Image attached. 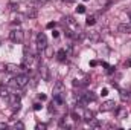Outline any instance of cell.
I'll return each instance as SVG.
<instances>
[{
	"label": "cell",
	"instance_id": "23",
	"mask_svg": "<svg viewBox=\"0 0 131 130\" xmlns=\"http://www.w3.org/2000/svg\"><path fill=\"white\" fill-rule=\"evenodd\" d=\"M40 99H41V101H46V99H47V97H46L44 94H41V95H40Z\"/></svg>",
	"mask_w": 131,
	"mask_h": 130
},
{
	"label": "cell",
	"instance_id": "10",
	"mask_svg": "<svg viewBox=\"0 0 131 130\" xmlns=\"http://www.w3.org/2000/svg\"><path fill=\"white\" fill-rule=\"evenodd\" d=\"M121 98L125 101L130 98V89H121Z\"/></svg>",
	"mask_w": 131,
	"mask_h": 130
},
{
	"label": "cell",
	"instance_id": "19",
	"mask_svg": "<svg viewBox=\"0 0 131 130\" xmlns=\"http://www.w3.org/2000/svg\"><path fill=\"white\" fill-rule=\"evenodd\" d=\"M15 129H25V124L23 123H15Z\"/></svg>",
	"mask_w": 131,
	"mask_h": 130
},
{
	"label": "cell",
	"instance_id": "8",
	"mask_svg": "<svg viewBox=\"0 0 131 130\" xmlns=\"http://www.w3.org/2000/svg\"><path fill=\"white\" fill-rule=\"evenodd\" d=\"M5 67H6V70H8L9 73H17V72H18V66L17 64H6Z\"/></svg>",
	"mask_w": 131,
	"mask_h": 130
},
{
	"label": "cell",
	"instance_id": "21",
	"mask_svg": "<svg viewBox=\"0 0 131 130\" xmlns=\"http://www.w3.org/2000/svg\"><path fill=\"white\" fill-rule=\"evenodd\" d=\"M125 115H127V110H124V109H122V110L119 112V116L122 118V116H125Z\"/></svg>",
	"mask_w": 131,
	"mask_h": 130
},
{
	"label": "cell",
	"instance_id": "17",
	"mask_svg": "<svg viewBox=\"0 0 131 130\" xmlns=\"http://www.w3.org/2000/svg\"><path fill=\"white\" fill-rule=\"evenodd\" d=\"M89 37H90L93 41H98V40H99V34H98V32H92L90 35H89Z\"/></svg>",
	"mask_w": 131,
	"mask_h": 130
},
{
	"label": "cell",
	"instance_id": "9",
	"mask_svg": "<svg viewBox=\"0 0 131 130\" xmlns=\"http://www.w3.org/2000/svg\"><path fill=\"white\" fill-rule=\"evenodd\" d=\"M84 119H85L87 123H90L92 119H95V115H93V112H90V110H85V113H84Z\"/></svg>",
	"mask_w": 131,
	"mask_h": 130
},
{
	"label": "cell",
	"instance_id": "29",
	"mask_svg": "<svg viewBox=\"0 0 131 130\" xmlns=\"http://www.w3.org/2000/svg\"><path fill=\"white\" fill-rule=\"evenodd\" d=\"M6 127H8V126H6L5 123H0V129H6Z\"/></svg>",
	"mask_w": 131,
	"mask_h": 130
},
{
	"label": "cell",
	"instance_id": "34",
	"mask_svg": "<svg viewBox=\"0 0 131 130\" xmlns=\"http://www.w3.org/2000/svg\"><path fill=\"white\" fill-rule=\"evenodd\" d=\"M84 2H87V0H84Z\"/></svg>",
	"mask_w": 131,
	"mask_h": 130
},
{
	"label": "cell",
	"instance_id": "2",
	"mask_svg": "<svg viewBox=\"0 0 131 130\" xmlns=\"http://www.w3.org/2000/svg\"><path fill=\"white\" fill-rule=\"evenodd\" d=\"M9 38H11L14 43H21L23 38H25V34H23V31H20V29H12V31L9 32Z\"/></svg>",
	"mask_w": 131,
	"mask_h": 130
},
{
	"label": "cell",
	"instance_id": "14",
	"mask_svg": "<svg viewBox=\"0 0 131 130\" xmlns=\"http://www.w3.org/2000/svg\"><path fill=\"white\" fill-rule=\"evenodd\" d=\"M26 15H28L29 18H34V17H37V11H35V9H28Z\"/></svg>",
	"mask_w": 131,
	"mask_h": 130
},
{
	"label": "cell",
	"instance_id": "6",
	"mask_svg": "<svg viewBox=\"0 0 131 130\" xmlns=\"http://www.w3.org/2000/svg\"><path fill=\"white\" fill-rule=\"evenodd\" d=\"M9 104L14 107V109H20V99H18V97H15V95H9Z\"/></svg>",
	"mask_w": 131,
	"mask_h": 130
},
{
	"label": "cell",
	"instance_id": "33",
	"mask_svg": "<svg viewBox=\"0 0 131 130\" xmlns=\"http://www.w3.org/2000/svg\"><path fill=\"white\" fill-rule=\"evenodd\" d=\"M130 20H131V12H130Z\"/></svg>",
	"mask_w": 131,
	"mask_h": 130
},
{
	"label": "cell",
	"instance_id": "22",
	"mask_svg": "<svg viewBox=\"0 0 131 130\" xmlns=\"http://www.w3.org/2000/svg\"><path fill=\"white\" fill-rule=\"evenodd\" d=\"M37 129H46V124H37Z\"/></svg>",
	"mask_w": 131,
	"mask_h": 130
},
{
	"label": "cell",
	"instance_id": "28",
	"mask_svg": "<svg viewBox=\"0 0 131 130\" xmlns=\"http://www.w3.org/2000/svg\"><path fill=\"white\" fill-rule=\"evenodd\" d=\"M96 64H98V61H95V60H93V61H90V66H92V67H95Z\"/></svg>",
	"mask_w": 131,
	"mask_h": 130
},
{
	"label": "cell",
	"instance_id": "13",
	"mask_svg": "<svg viewBox=\"0 0 131 130\" xmlns=\"http://www.w3.org/2000/svg\"><path fill=\"white\" fill-rule=\"evenodd\" d=\"M89 26H92V25H95L96 23V17L95 15H90V17H87V22H85Z\"/></svg>",
	"mask_w": 131,
	"mask_h": 130
},
{
	"label": "cell",
	"instance_id": "11",
	"mask_svg": "<svg viewBox=\"0 0 131 130\" xmlns=\"http://www.w3.org/2000/svg\"><path fill=\"white\" fill-rule=\"evenodd\" d=\"M40 73L43 75V78H44V80H47V67H46L44 64L40 66Z\"/></svg>",
	"mask_w": 131,
	"mask_h": 130
},
{
	"label": "cell",
	"instance_id": "18",
	"mask_svg": "<svg viewBox=\"0 0 131 130\" xmlns=\"http://www.w3.org/2000/svg\"><path fill=\"white\" fill-rule=\"evenodd\" d=\"M101 95H102V97H107V95H108V89H107V87H104V89L101 90Z\"/></svg>",
	"mask_w": 131,
	"mask_h": 130
},
{
	"label": "cell",
	"instance_id": "7",
	"mask_svg": "<svg viewBox=\"0 0 131 130\" xmlns=\"http://www.w3.org/2000/svg\"><path fill=\"white\" fill-rule=\"evenodd\" d=\"M63 89H64L63 83H61V81H58V83L55 84V90H53V95H60V94L63 92Z\"/></svg>",
	"mask_w": 131,
	"mask_h": 130
},
{
	"label": "cell",
	"instance_id": "16",
	"mask_svg": "<svg viewBox=\"0 0 131 130\" xmlns=\"http://www.w3.org/2000/svg\"><path fill=\"white\" fill-rule=\"evenodd\" d=\"M76 11H78V14H84V12H85V6H84V5H78Z\"/></svg>",
	"mask_w": 131,
	"mask_h": 130
},
{
	"label": "cell",
	"instance_id": "5",
	"mask_svg": "<svg viewBox=\"0 0 131 130\" xmlns=\"http://www.w3.org/2000/svg\"><path fill=\"white\" fill-rule=\"evenodd\" d=\"M117 31L122 34H131V23H122V25H119Z\"/></svg>",
	"mask_w": 131,
	"mask_h": 130
},
{
	"label": "cell",
	"instance_id": "32",
	"mask_svg": "<svg viewBox=\"0 0 131 130\" xmlns=\"http://www.w3.org/2000/svg\"><path fill=\"white\" fill-rule=\"evenodd\" d=\"M101 3H108V0H99Z\"/></svg>",
	"mask_w": 131,
	"mask_h": 130
},
{
	"label": "cell",
	"instance_id": "25",
	"mask_svg": "<svg viewBox=\"0 0 131 130\" xmlns=\"http://www.w3.org/2000/svg\"><path fill=\"white\" fill-rule=\"evenodd\" d=\"M53 26H55V23H53V22H50V23H47V28H49V29H52Z\"/></svg>",
	"mask_w": 131,
	"mask_h": 130
},
{
	"label": "cell",
	"instance_id": "3",
	"mask_svg": "<svg viewBox=\"0 0 131 130\" xmlns=\"http://www.w3.org/2000/svg\"><path fill=\"white\" fill-rule=\"evenodd\" d=\"M37 46H38L40 51H43V49L47 48V37H46L43 32H40L38 35H37Z\"/></svg>",
	"mask_w": 131,
	"mask_h": 130
},
{
	"label": "cell",
	"instance_id": "31",
	"mask_svg": "<svg viewBox=\"0 0 131 130\" xmlns=\"http://www.w3.org/2000/svg\"><path fill=\"white\" fill-rule=\"evenodd\" d=\"M66 3H73V2H75V0H64Z\"/></svg>",
	"mask_w": 131,
	"mask_h": 130
},
{
	"label": "cell",
	"instance_id": "15",
	"mask_svg": "<svg viewBox=\"0 0 131 130\" xmlns=\"http://www.w3.org/2000/svg\"><path fill=\"white\" fill-rule=\"evenodd\" d=\"M84 97H85V99H87V101H95V99H96V97H95L92 92H87Z\"/></svg>",
	"mask_w": 131,
	"mask_h": 130
},
{
	"label": "cell",
	"instance_id": "24",
	"mask_svg": "<svg viewBox=\"0 0 131 130\" xmlns=\"http://www.w3.org/2000/svg\"><path fill=\"white\" fill-rule=\"evenodd\" d=\"M67 22H69L70 25H75V22H73V18H72V17H67Z\"/></svg>",
	"mask_w": 131,
	"mask_h": 130
},
{
	"label": "cell",
	"instance_id": "4",
	"mask_svg": "<svg viewBox=\"0 0 131 130\" xmlns=\"http://www.w3.org/2000/svg\"><path fill=\"white\" fill-rule=\"evenodd\" d=\"M114 106H116V103H114L113 99H107L105 103H102L101 110H102V112H108V110H113V109H114Z\"/></svg>",
	"mask_w": 131,
	"mask_h": 130
},
{
	"label": "cell",
	"instance_id": "20",
	"mask_svg": "<svg viewBox=\"0 0 131 130\" xmlns=\"http://www.w3.org/2000/svg\"><path fill=\"white\" fill-rule=\"evenodd\" d=\"M40 109H41V104L40 103H35L34 104V110H40Z\"/></svg>",
	"mask_w": 131,
	"mask_h": 130
},
{
	"label": "cell",
	"instance_id": "26",
	"mask_svg": "<svg viewBox=\"0 0 131 130\" xmlns=\"http://www.w3.org/2000/svg\"><path fill=\"white\" fill-rule=\"evenodd\" d=\"M52 35H53V38H57V37L60 35V32H58V31H53V32H52Z\"/></svg>",
	"mask_w": 131,
	"mask_h": 130
},
{
	"label": "cell",
	"instance_id": "1",
	"mask_svg": "<svg viewBox=\"0 0 131 130\" xmlns=\"http://www.w3.org/2000/svg\"><path fill=\"white\" fill-rule=\"evenodd\" d=\"M12 81H14V86H15V87H25V86L29 83V77L25 75V73H18Z\"/></svg>",
	"mask_w": 131,
	"mask_h": 130
},
{
	"label": "cell",
	"instance_id": "12",
	"mask_svg": "<svg viewBox=\"0 0 131 130\" xmlns=\"http://www.w3.org/2000/svg\"><path fill=\"white\" fill-rule=\"evenodd\" d=\"M66 57H67V54H66L64 49L58 51V60H60V61H66Z\"/></svg>",
	"mask_w": 131,
	"mask_h": 130
},
{
	"label": "cell",
	"instance_id": "27",
	"mask_svg": "<svg viewBox=\"0 0 131 130\" xmlns=\"http://www.w3.org/2000/svg\"><path fill=\"white\" fill-rule=\"evenodd\" d=\"M17 8H18V5H14V3H12V5H11V9H12V11H15V9H17Z\"/></svg>",
	"mask_w": 131,
	"mask_h": 130
},
{
	"label": "cell",
	"instance_id": "30",
	"mask_svg": "<svg viewBox=\"0 0 131 130\" xmlns=\"http://www.w3.org/2000/svg\"><path fill=\"white\" fill-rule=\"evenodd\" d=\"M125 66H128V67H131V58H130V60H127V63H125Z\"/></svg>",
	"mask_w": 131,
	"mask_h": 130
}]
</instances>
